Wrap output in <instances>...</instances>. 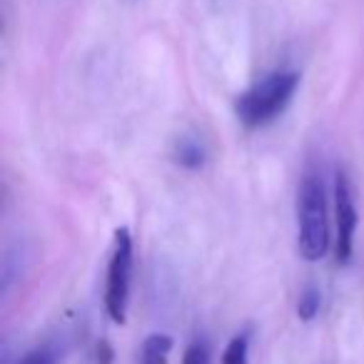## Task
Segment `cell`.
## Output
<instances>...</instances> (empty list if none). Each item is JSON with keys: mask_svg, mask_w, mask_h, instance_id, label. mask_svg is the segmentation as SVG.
<instances>
[{"mask_svg": "<svg viewBox=\"0 0 364 364\" xmlns=\"http://www.w3.org/2000/svg\"><path fill=\"white\" fill-rule=\"evenodd\" d=\"M297 247L307 262H319L329 252L327 193L317 170L304 172L297 190Z\"/></svg>", "mask_w": 364, "mask_h": 364, "instance_id": "1", "label": "cell"}, {"mask_svg": "<svg viewBox=\"0 0 364 364\" xmlns=\"http://www.w3.org/2000/svg\"><path fill=\"white\" fill-rule=\"evenodd\" d=\"M299 85V73L294 70H277L264 75L259 82H255L250 90L235 100V112L237 120L245 127L255 130V127H264L279 117L287 105L292 102L294 92Z\"/></svg>", "mask_w": 364, "mask_h": 364, "instance_id": "2", "label": "cell"}, {"mask_svg": "<svg viewBox=\"0 0 364 364\" xmlns=\"http://www.w3.org/2000/svg\"><path fill=\"white\" fill-rule=\"evenodd\" d=\"M132 282V235L127 228H117L112 237V252L107 262L105 282V312L115 324L127 322Z\"/></svg>", "mask_w": 364, "mask_h": 364, "instance_id": "3", "label": "cell"}, {"mask_svg": "<svg viewBox=\"0 0 364 364\" xmlns=\"http://www.w3.org/2000/svg\"><path fill=\"white\" fill-rule=\"evenodd\" d=\"M357 205H354V190L349 182L347 172L339 170L337 180H334V228H337V237H334V257L337 264H349L354 252V232H357Z\"/></svg>", "mask_w": 364, "mask_h": 364, "instance_id": "4", "label": "cell"}, {"mask_svg": "<svg viewBox=\"0 0 364 364\" xmlns=\"http://www.w3.org/2000/svg\"><path fill=\"white\" fill-rule=\"evenodd\" d=\"M172 160L185 170H200L208 162V150L195 137H180L172 147Z\"/></svg>", "mask_w": 364, "mask_h": 364, "instance_id": "5", "label": "cell"}, {"mask_svg": "<svg viewBox=\"0 0 364 364\" xmlns=\"http://www.w3.org/2000/svg\"><path fill=\"white\" fill-rule=\"evenodd\" d=\"M175 347L170 334L162 332H152L145 337L140 347V357H137V364H167L170 359V352Z\"/></svg>", "mask_w": 364, "mask_h": 364, "instance_id": "6", "label": "cell"}, {"mask_svg": "<svg viewBox=\"0 0 364 364\" xmlns=\"http://www.w3.org/2000/svg\"><path fill=\"white\" fill-rule=\"evenodd\" d=\"M319 307H322V292H319V287H314V284H307V287L299 292L297 317L302 319V322H312L319 314Z\"/></svg>", "mask_w": 364, "mask_h": 364, "instance_id": "7", "label": "cell"}, {"mask_svg": "<svg viewBox=\"0 0 364 364\" xmlns=\"http://www.w3.org/2000/svg\"><path fill=\"white\" fill-rule=\"evenodd\" d=\"M223 364H250V334H235L223 352Z\"/></svg>", "mask_w": 364, "mask_h": 364, "instance_id": "8", "label": "cell"}, {"mask_svg": "<svg viewBox=\"0 0 364 364\" xmlns=\"http://www.w3.org/2000/svg\"><path fill=\"white\" fill-rule=\"evenodd\" d=\"M182 364H210V347L205 339H195L185 354H182Z\"/></svg>", "mask_w": 364, "mask_h": 364, "instance_id": "9", "label": "cell"}, {"mask_svg": "<svg viewBox=\"0 0 364 364\" xmlns=\"http://www.w3.org/2000/svg\"><path fill=\"white\" fill-rule=\"evenodd\" d=\"M18 364H55V354H53L50 347H38L28 352Z\"/></svg>", "mask_w": 364, "mask_h": 364, "instance_id": "10", "label": "cell"}, {"mask_svg": "<svg viewBox=\"0 0 364 364\" xmlns=\"http://www.w3.org/2000/svg\"><path fill=\"white\" fill-rule=\"evenodd\" d=\"M95 364H112V349H110V344H107V342H100V344H97Z\"/></svg>", "mask_w": 364, "mask_h": 364, "instance_id": "11", "label": "cell"}]
</instances>
